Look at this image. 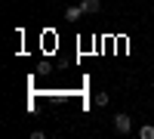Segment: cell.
I'll list each match as a JSON object with an SVG mask.
<instances>
[{
	"label": "cell",
	"mask_w": 154,
	"mask_h": 139,
	"mask_svg": "<svg viewBox=\"0 0 154 139\" xmlns=\"http://www.w3.org/2000/svg\"><path fill=\"white\" fill-rule=\"evenodd\" d=\"M111 127H114V133H117V136H130V133H133V118L126 115V111H117L114 121H111Z\"/></svg>",
	"instance_id": "6da1fadb"
},
{
	"label": "cell",
	"mask_w": 154,
	"mask_h": 139,
	"mask_svg": "<svg viewBox=\"0 0 154 139\" xmlns=\"http://www.w3.org/2000/svg\"><path fill=\"white\" fill-rule=\"evenodd\" d=\"M80 9L83 16H96V12H102V0H80Z\"/></svg>",
	"instance_id": "7a4b0ae2"
},
{
	"label": "cell",
	"mask_w": 154,
	"mask_h": 139,
	"mask_svg": "<svg viewBox=\"0 0 154 139\" xmlns=\"http://www.w3.org/2000/svg\"><path fill=\"white\" fill-rule=\"evenodd\" d=\"M65 19H68V22L83 19V9H80V3H68V6H65Z\"/></svg>",
	"instance_id": "3957f363"
},
{
	"label": "cell",
	"mask_w": 154,
	"mask_h": 139,
	"mask_svg": "<svg viewBox=\"0 0 154 139\" xmlns=\"http://www.w3.org/2000/svg\"><path fill=\"white\" fill-rule=\"evenodd\" d=\"M139 139H154V124H142L139 127Z\"/></svg>",
	"instance_id": "277c9868"
},
{
	"label": "cell",
	"mask_w": 154,
	"mask_h": 139,
	"mask_svg": "<svg viewBox=\"0 0 154 139\" xmlns=\"http://www.w3.org/2000/svg\"><path fill=\"white\" fill-rule=\"evenodd\" d=\"M93 99H96V105H99V108H105V105L111 102V96H108V93H96Z\"/></svg>",
	"instance_id": "5b68a950"
}]
</instances>
